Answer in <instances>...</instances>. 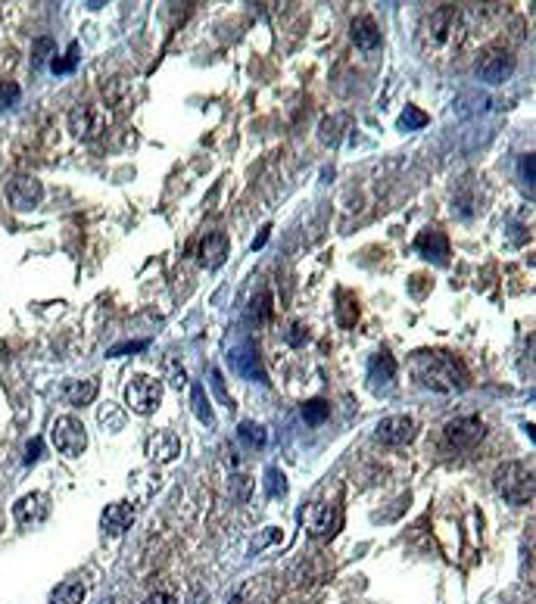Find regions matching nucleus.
Returning a JSON list of instances; mask_svg holds the SVG:
<instances>
[{
	"instance_id": "3",
	"label": "nucleus",
	"mask_w": 536,
	"mask_h": 604,
	"mask_svg": "<svg viewBox=\"0 0 536 604\" xmlns=\"http://www.w3.org/2000/svg\"><path fill=\"white\" fill-rule=\"evenodd\" d=\"M162 402V380L147 377V374H134L125 383V405L134 414H153Z\"/></svg>"
},
{
	"instance_id": "17",
	"label": "nucleus",
	"mask_w": 536,
	"mask_h": 604,
	"mask_svg": "<svg viewBox=\"0 0 536 604\" xmlns=\"http://www.w3.org/2000/svg\"><path fill=\"white\" fill-rule=\"evenodd\" d=\"M231 604H274V585L268 579H253L249 585H243L237 592V598Z\"/></svg>"
},
{
	"instance_id": "39",
	"label": "nucleus",
	"mask_w": 536,
	"mask_h": 604,
	"mask_svg": "<svg viewBox=\"0 0 536 604\" xmlns=\"http://www.w3.org/2000/svg\"><path fill=\"white\" fill-rule=\"evenodd\" d=\"M143 346H147V342H143V340H141V342H128V346H118V349H112L109 355H122V352H137V349H143Z\"/></svg>"
},
{
	"instance_id": "2",
	"label": "nucleus",
	"mask_w": 536,
	"mask_h": 604,
	"mask_svg": "<svg viewBox=\"0 0 536 604\" xmlns=\"http://www.w3.org/2000/svg\"><path fill=\"white\" fill-rule=\"evenodd\" d=\"M492 486L496 492L511 504H527L533 502V470L521 461H505L492 473Z\"/></svg>"
},
{
	"instance_id": "40",
	"label": "nucleus",
	"mask_w": 536,
	"mask_h": 604,
	"mask_svg": "<svg viewBox=\"0 0 536 604\" xmlns=\"http://www.w3.org/2000/svg\"><path fill=\"white\" fill-rule=\"evenodd\" d=\"M234 483H237V498H247V489H249V479L247 477H234Z\"/></svg>"
},
{
	"instance_id": "33",
	"label": "nucleus",
	"mask_w": 536,
	"mask_h": 604,
	"mask_svg": "<svg viewBox=\"0 0 536 604\" xmlns=\"http://www.w3.org/2000/svg\"><path fill=\"white\" fill-rule=\"evenodd\" d=\"M284 340L290 342V346H303V342L309 340V333L303 330V324H290V327L284 330Z\"/></svg>"
},
{
	"instance_id": "15",
	"label": "nucleus",
	"mask_w": 536,
	"mask_h": 604,
	"mask_svg": "<svg viewBox=\"0 0 536 604\" xmlns=\"http://www.w3.org/2000/svg\"><path fill=\"white\" fill-rule=\"evenodd\" d=\"M349 35H352L355 47H361V50H374L380 44L377 22H374L371 16H355L352 25H349Z\"/></svg>"
},
{
	"instance_id": "41",
	"label": "nucleus",
	"mask_w": 536,
	"mask_h": 604,
	"mask_svg": "<svg viewBox=\"0 0 536 604\" xmlns=\"http://www.w3.org/2000/svg\"><path fill=\"white\" fill-rule=\"evenodd\" d=\"M268 234H271V228H262V234L253 240V249H262L265 246V240H268Z\"/></svg>"
},
{
	"instance_id": "16",
	"label": "nucleus",
	"mask_w": 536,
	"mask_h": 604,
	"mask_svg": "<svg viewBox=\"0 0 536 604\" xmlns=\"http://www.w3.org/2000/svg\"><path fill=\"white\" fill-rule=\"evenodd\" d=\"M47 498L41 492H31V495H22L16 504H12V514H16L19 523H37L44 514H47Z\"/></svg>"
},
{
	"instance_id": "29",
	"label": "nucleus",
	"mask_w": 536,
	"mask_h": 604,
	"mask_svg": "<svg viewBox=\"0 0 536 604\" xmlns=\"http://www.w3.org/2000/svg\"><path fill=\"white\" fill-rule=\"evenodd\" d=\"M355 318H359V305H355L352 299H343V302L337 305V321H340L343 327H352Z\"/></svg>"
},
{
	"instance_id": "26",
	"label": "nucleus",
	"mask_w": 536,
	"mask_h": 604,
	"mask_svg": "<svg viewBox=\"0 0 536 604\" xmlns=\"http://www.w3.org/2000/svg\"><path fill=\"white\" fill-rule=\"evenodd\" d=\"M427 125V116H424L418 106H405V112L399 116V128L402 131H418V128H424Z\"/></svg>"
},
{
	"instance_id": "37",
	"label": "nucleus",
	"mask_w": 536,
	"mask_h": 604,
	"mask_svg": "<svg viewBox=\"0 0 536 604\" xmlns=\"http://www.w3.org/2000/svg\"><path fill=\"white\" fill-rule=\"evenodd\" d=\"M41 448H44V442L35 436V439L25 446V461H28V464H31V461H37V458H41Z\"/></svg>"
},
{
	"instance_id": "38",
	"label": "nucleus",
	"mask_w": 536,
	"mask_h": 604,
	"mask_svg": "<svg viewBox=\"0 0 536 604\" xmlns=\"http://www.w3.org/2000/svg\"><path fill=\"white\" fill-rule=\"evenodd\" d=\"M143 604H175V598L166 595V592H156V595H150Z\"/></svg>"
},
{
	"instance_id": "28",
	"label": "nucleus",
	"mask_w": 536,
	"mask_h": 604,
	"mask_svg": "<svg viewBox=\"0 0 536 604\" xmlns=\"http://www.w3.org/2000/svg\"><path fill=\"white\" fill-rule=\"evenodd\" d=\"M340 125H346V116H330V118H324V122H321V140L334 147V143L340 140Z\"/></svg>"
},
{
	"instance_id": "20",
	"label": "nucleus",
	"mask_w": 536,
	"mask_h": 604,
	"mask_svg": "<svg viewBox=\"0 0 536 604\" xmlns=\"http://www.w3.org/2000/svg\"><path fill=\"white\" fill-rule=\"evenodd\" d=\"M81 601H84V585L81 583H62L50 595V604H81Z\"/></svg>"
},
{
	"instance_id": "14",
	"label": "nucleus",
	"mask_w": 536,
	"mask_h": 604,
	"mask_svg": "<svg viewBox=\"0 0 536 604\" xmlns=\"http://www.w3.org/2000/svg\"><path fill=\"white\" fill-rule=\"evenodd\" d=\"M131 520H134V508H131L128 502L106 504V511H103V529L106 533H112V536L125 533V529L131 527Z\"/></svg>"
},
{
	"instance_id": "36",
	"label": "nucleus",
	"mask_w": 536,
	"mask_h": 604,
	"mask_svg": "<svg viewBox=\"0 0 536 604\" xmlns=\"http://www.w3.org/2000/svg\"><path fill=\"white\" fill-rule=\"evenodd\" d=\"M212 386H215V392H218V399H222V402H224V405H228V408H231V405H234V402H231V396H228V390H224V380H222V371H212Z\"/></svg>"
},
{
	"instance_id": "8",
	"label": "nucleus",
	"mask_w": 536,
	"mask_h": 604,
	"mask_svg": "<svg viewBox=\"0 0 536 604\" xmlns=\"http://www.w3.org/2000/svg\"><path fill=\"white\" fill-rule=\"evenodd\" d=\"M415 433H418V423L411 414H390L374 427V436L384 446H405V442L415 439Z\"/></svg>"
},
{
	"instance_id": "5",
	"label": "nucleus",
	"mask_w": 536,
	"mask_h": 604,
	"mask_svg": "<svg viewBox=\"0 0 536 604\" xmlns=\"http://www.w3.org/2000/svg\"><path fill=\"white\" fill-rule=\"evenodd\" d=\"M483 433H486V427L480 417L461 414L443 423V446L452 448V452H467V448H474L483 439Z\"/></svg>"
},
{
	"instance_id": "18",
	"label": "nucleus",
	"mask_w": 536,
	"mask_h": 604,
	"mask_svg": "<svg viewBox=\"0 0 536 604\" xmlns=\"http://www.w3.org/2000/svg\"><path fill=\"white\" fill-rule=\"evenodd\" d=\"M97 377H87V380H69L66 390H62V396H66L69 405H91L93 399H97Z\"/></svg>"
},
{
	"instance_id": "25",
	"label": "nucleus",
	"mask_w": 536,
	"mask_h": 604,
	"mask_svg": "<svg viewBox=\"0 0 536 604\" xmlns=\"http://www.w3.org/2000/svg\"><path fill=\"white\" fill-rule=\"evenodd\" d=\"M97 417H100V423H103V427L109 430V433H116V430H122V427H125V414L118 411V405H112V402L100 405Z\"/></svg>"
},
{
	"instance_id": "12",
	"label": "nucleus",
	"mask_w": 536,
	"mask_h": 604,
	"mask_svg": "<svg viewBox=\"0 0 536 604\" xmlns=\"http://www.w3.org/2000/svg\"><path fill=\"white\" fill-rule=\"evenodd\" d=\"M415 249L424 255L427 262H436V265H446L449 262V240L440 228H427L415 237Z\"/></svg>"
},
{
	"instance_id": "19",
	"label": "nucleus",
	"mask_w": 536,
	"mask_h": 604,
	"mask_svg": "<svg viewBox=\"0 0 536 604\" xmlns=\"http://www.w3.org/2000/svg\"><path fill=\"white\" fill-rule=\"evenodd\" d=\"M368 377H371L374 386H377V383L380 386L393 383V377H396V361H393V355L380 349V352L371 358V365H368Z\"/></svg>"
},
{
	"instance_id": "7",
	"label": "nucleus",
	"mask_w": 536,
	"mask_h": 604,
	"mask_svg": "<svg viewBox=\"0 0 536 604\" xmlns=\"http://www.w3.org/2000/svg\"><path fill=\"white\" fill-rule=\"evenodd\" d=\"M474 72H477V78L486 81V84H502V81L515 72V56L505 47H486L483 53H480Z\"/></svg>"
},
{
	"instance_id": "4",
	"label": "nucleus",
	"mask_w": 536,
	"mask_h": 604,
	"mask_svg": "<svg viewBox=\"0 0 536 604\" xmlns=\"http://www.w3.org/2000/svg\"><path fill=\"white\" fill-rule=\"evenodd\" d=\"M109 125V109L100 103H78L69 112V131L78 140H97Z\"/></svg>"
},
{
	"instance_id": "10",
	"label": "nucleus",
	"mask_w": 536,
	"mask_h": 604,
	"mask_svg": "<svg viewBox=\"0 0 536 604\" xmlns=\"http://www.w3.org/2000/svg\"><path fill=\"white\" fill-rule=\"evenodd\" d=\"M228 361L240 377L256 380V383H268V374H265V367H262L259 352H256L253 342H240V346H234L231 349V355H228Z\"/></svg>"
},
{
	"instance_id": "23",
	"label": "nucleus",
	"mask_w": 536,
	"mask_h": 604,
	"mask_svg": "<svg viewBox=\"0 0 536 604\" xmlns=\"http://www.w3.org/2000/svg\"><path fill=\"white\" fill-rule=\"evenodd\" d=\"M328 414H330V405L324 402V399H309V402H303V421L312 423V427L324 423Z\"/></svg>"
},
{
	"instance_id": "1",
	"label": "nucleus",
	"mask_w": 536,
	"mask_h": 604,
	"mask_svg": "<svg viewBox=\"0 0 536 604\" xmlns=\"http://www.w3.org/2000/svg\"><path fill=\"white\" fill-rule=\"evenodd\" d=\"M409 371L418 383L434 392H461L471 383L461 358H455L452 352H443V349H421V352H415L409 361Z\"/></svg>"
},
{
	"instance_id": "31",
	"label": "nucleus",
	"mask_w": 536,
	"mask_h": 604,
	"mask_svg": "<svg viewBox=\"0 0 536 604\" xmlns=\"http://www.w3.org/2000/svg\"><path fill=\"white\" fill-rule=\"evenodd\" d=\"M517 172H521V181L533 190V153H524L521 159H517Z\"/></svg>"
},
{
	"instance_id": "22",
	"label": "nucleus",
	"mask_w": 536,
	"mask_h": 604,
	"mask_svg": "<svg viewBox=\"0 0 536 604\" xmlns=\"http://www.w3.org/2000/svg\"><path fill=\"white\" fill-rule=\"evenodd\" d=\"M237 436H240L247 446H253V448H265L268 446V433H265V427H262V423L243 421L240 427H237Z\"/></svg>"
},
{
	"instance_id": "30",
	"label": "nucleus",
	"mask_w": 536,
	"mask_h": 604,
	"mask_svg": "<svg viewBox=\"0 0 536 604\" xmlns=\"http://www.w3.org/2000/svg\"><path fill=\"white\" fill-rule=\"evenodd\" d=\"M19 97H22V91H19L16 81H3V84H0V109H10V106H16Z\"/></svg>"
},
{
	"instance_id": "34",
	"label": "nucleus",
	"mask_w": 536,
	"mask_h": 604,
	"mask_svg": "<svg viewBox=\"0 0 536 604\" xmlns=\"http://www.w3.org/2000/svg\"><path fill=\"white\" fill-rule=\"evenodd\" d=\"M268 315H271V296H268V293H262L259 305L253 302V318H256V321H268Z\"/></svg>"
},
{
	"instance_id": "35",
	"label": "nucleus",
	"mask_w": 536,
	"mask_h": 604,
	"mask_svg": "<svg viewBox=\"0 0 536 604\" xmlns=\"http://www.w3.org/2000/svg\"><path fill=\"white\" fill-rule=\"evenodd\" d=\"M168 377H172V380H168V383H172L175 390H181V386L187 383V374H184V367H178V361H175V358H168Z\"/></svg>"
},
{
	"instance_id": "27",
	"label": "nucleus",
	"mask_w": 536,
	"mask_h": 604,
	"mask_svg": "<svg viewBox=\"0 0 536 604\" xmlns=\"http://www.w3.org/2000/svg\"><path fill=\"white\" fill-rule=\"evenodd\" d=\"M265 492L271 498H278V495H284L287 492V477L278 470V467H268L265 470Z\"/></svg>"
},
{
	"instance_id": "6",
	"label": "nucleus",
	"mask_w": 536,
	"mask_h": 604,
	"mask_svg": "<svg viewBox=\"0 0 536 604\" xmlns=\"http://www.w3.org/2000/svg\"><path fill=\"white\" fill-rule=\"evenodd\" d=\"M50 439H53L56 452L69 455V458H78V455L84 452V446H87L84 423H81L78 417H72V414L56 417L53 427H50Z\"/></svg>"
},
{
	"instance_id": "32",
	"label": "nucleus",
	"mask_w": 536,
	"mask_h": 604,
	"mask_svg": "<svg viewBox=\"0 0 536 604\" xmlns=\"http://www.w3.org/2000/svg\"><path fill=\"white\" fill-rule=\"evenodd\" d=\"M75 62H78V44H72L66 53V60H53V72H72Z\"/></svg>"
},
{
	"instance_id": "21",
	"label": "nucleus",
	"mask_w": 536,
	"mask_h": 604,
	"mask_svg": "<svg viewBox=\"0 0 536 604\" xmlns=\"http://www.w3.org/2000/svg\"><path fill=\"white\" fill-rule=\"evenodd\" d=\"M150 452H153V458L168 461L178 455V439H175L172 433H156L153 439H150Z\"/></svg>"
},
{
	"instance_id": "13",
	"label": "nucleus",
	"mask_w": 536,
	"mask_h": 604,
	"mask_svg": "<svg viewBox=\"0 0 536 604\" xmlns=\"http://www.w3.org/2000/svg\"><path fill=\"white\" fill-rule=\"evenodd\" d=\"M224 259H228V237H224V230H212V234H206L203 243H199V265L203 268H218Z\"/></svg>"
},
{
	"instance_id": "9",
	"label": "nucleus",
	"mask_w": 536,
	"mask_h": 604,
	"mask_svg": "<svg viewBox=\"0 0 536 604\" xmlns=\"http://www.w3.org/2000/svg\"><path fill=\"white\" fill-rule=\"evenodd\" d=\"M41 196H44L41 181L28 178V174H19V178H12L10 184H6V203H10L16 212L35 209V205L41 203Z\"/></svg>"
},
{
	"instance_id": "11",
	"label": "nucleus",
	"mask_w": 536,
	"mask_h": 604,
	"mask_svg": "<svg viewBox=\"0 0 536 604\" xmlns=\"http://www.w3.org/2000/svg\"><path fill=\"white\" fill-rule=\"evenodd\" d=\"M343 523V514L337 504H315V508L309 511V536L312 539H328V536H334L337 529H340Z\"/></svg>"
},
{
	"instance_id": "24",
	"label": "nucleus",
	"mask_w": 536,
	"mask_h": 604,
	"mask_svg": "<svg viewBox=\"0 0 536 604\" xmlns=\"http://www.w3.org/2000/svg\"><path fill=\"white\" fill-rule=\"evenodd\" d=\"M193 414L199 417L203 423H215V414H212V405H209V399H206V390L199 383H193Z\"/></svg>"
}]
</instances>
